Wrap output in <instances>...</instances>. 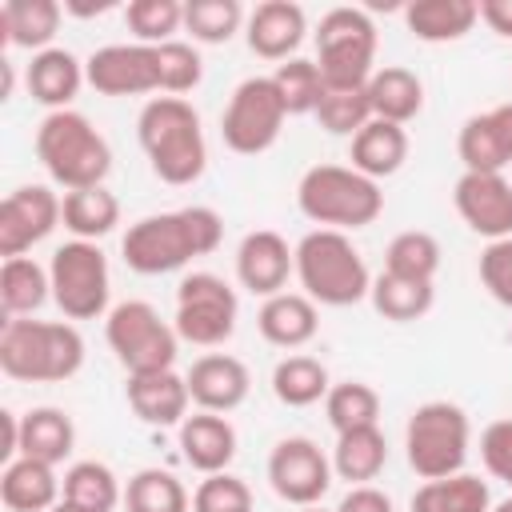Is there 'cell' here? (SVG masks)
Instances as JSON below:
<instances>
[{
    "instance_id": "obj_28",
    "label": "cell",
    "mask_w": 512,
    "mask_h": 512,
    "mask_svg": "<svg viewBox=\"0 0 512 512\" xmlns=\"http://www.w3.org/2000/svg\"><path fill=\"white\" fill-rule=\"evenodd\" d=\"M76 448V424L64 408H52V404H40V408H28L20 416V456L28 460H44V464H64Z\"/></svg>"
},
{
    "instance_id": "obj_19",
    "label": "cell",
    "mask_w": 512,
    "mask_h": 512,
    "mask_svg": "<svg viewBox=\"0 0 512 512\" xmlns=\"http://www.w3.org/2000/svg\"><path fill=\"white\" fill-rule=\"evenodd\" d=\"M304 32H308V16L292 0H264L248 12V24H244L248 48L260 60H280V64L296 56V48L304 44Z\"/></svg>"
},
{
    "instance_id": "obj_9",
    "label": "cell",
    "mask_w": 512,
    "mask_h": 512,
    "mask_svg": "<svg viewBox=\"0 0 512 512\" xmlns=\"http://www.w3.org/2000/svg\"><path fill=\"white\" fill-rule=\"evenodd\" d=\"M104 340L128 376L172 368L180 348L176 328L148 300H120L104 320Z\"/></svg>"
},
{
    "instance_id": "obj_26",
    "label": "cell",
    "mask_w": 512,
    "mask_h": 512,
    "mask_svg": "<svg viewBox=\"0 0 512 512\" xmlns=\"http://www.w3.org/2000/svg\"><path fill=\"white\" fill-rule=\"evenodd\" d=\"M64 8L56 0H4L0 4V36L8 48H28L32 56L52 48L60 32Z\"/></svg>"
},
{
    "instance_id": "obj_40",
    "label": "cell",
    "mask_w": 512,
    "mask_h": 512,
    "mask_svg": "<svg viewBox=\"0 0 512 512\" xmlns=\"http://www.w3.org/2000/svg\"><path fill=\"white\" fill-rule=\"evenodd\" d=\"M248 24L240 0H188L184 4V32L196 44H228Z\"/></svg>"
},
{
    "instance_id": "obj_24",
    "label": "cell",
    "mask_w": 512,
    "mask_h": 512,
    "mask_svg": "<svg viewBox=\"0 0 512 512\" xmlns=\"http://www.w3.org/2000/svg\"><path fill=\"white\" fill-rule=\"evenodd\" d=\"M64 496V480L52 464L16 456L0 472V500L8 512H52Z\"/></svg>"
},
{
    "instance_id": "obj_33",
    "label": "cell",
    "mask_w": 512,
    "mask_h": 512,
    "mask_svg": "<svg viewBox=\"0 0 512 512\" xmlns=\"http://www.w3.org/2000/svg\"><path fill=\"white\" fill-rule=\"evenodd\" d=\"M372 308L392 320V324H412L420 316L432 312L436 304V284L428 280H404V276H392V272H380L372 276V292H368Z\"/></svg>"
},
{
    "instance_id": "obj_2",
    "label": "cell",
    "mask_w": 512,
    "mask_h": 512,
    "mask_svg": "<svg viewBox=\"0 0 512 512\" xmlns=\"http://www.w3.org/2000/svg\"><path fill=\"white\" fill-rule=\"evenodd\" d=\"M136 140L148 156V168L172 188L196 184L208 168L200 112L184 96H152L136 116Z\"/></svg>"
},
{
    "instance_id": "obj_6",
    "label": "cell",
    "mask_w": 512,
    "mask_h": 512,
    "mask_svg": "<svg viewBox=\"0 0 512 512\" xmlns=\"http://www.w3.org/2000/svg\"><path fill=\"white\" fill-rule=\"evenodd\" d=\"M296 208L320 228L356 232L384 212V192L352 164H312L296 184Z\"/></svg>"
},
{
    "instance_id": "obj_3",
    "label": "cell",
    "mask_w": 512,
    "mask_h": 512,
    "mask_svg": "<svg viewBox=\"0 0 512 512\" xmlns=\"http://www.w3.org/2000/svg\"><path fill=\"white\" fill-rule=\"evenodd\" d=\"M84 368V336L68 320H4L0 372L20 384H60Z\"/></svg>"
},
{
    "instance_id": "obj_55",
    "label": "cell",
    "mask_w": 512,
    "mask_h": 512,
    "mask_svg": "<svg viewBox=\"0 0 512 512\" xmlns=\"http://www.w3.org/2000/svg\"><path fill=\"white\" fill-rule=\"evenodd\" d=\"M300 512H324V508H320V504H312V508H300Z\"/></svg>"
},
{
    "instance_id": "obj_47",
    "label": "cell",
    "mask_w": 512,
    "mask_h": 512,
    "mask_svg": "<svg viewBox=\"0 0 512 512\" xmlns=\"http://www.w3.org/2000/svg\"><path fill=\"white\" fill-rule=\"evenodd\" d=\"M480 284L496 304L512 308V236L488 240V248L480 252Z\"/></svg>"
},
{
    "instance_id": "obj_23",
    "label": "cell",
    "mask_w": 512,
    "mask_h": 512,
    "mask_svg": "<svg viewBox=\"0 0 512 512\" xmlns=\"http://www.w3.org/2000/svg\"><path fill=\"white\" fill-rule=\"evenodd\" d=\"M256 328L272 348H304L316 332H320V312L316 300H308L304 292H276L260 304L256 312Z\"/></svg>"
},
{
    "instance_id": "obj_41",
    "label": "cell",
    "mask_w": 512,
    "mask_h": 512,
    "mask_svg": "<svg viewBox=\"0 0 512 512\" xmlns=\"http://www.w3.org/2000/svg\"><path fill=\"white\" fill-rule=\"evenodd\" d=\"M272 84H276L288 116H312L316 104H320V96H324V88H328L324 76H320V68H316V60H304V56H292V60L276 64Z\"/></svg>"
},
{
    "instance_id": "obj_53",
    "label": "cell",
    "mask_w": 512,
    "mask_h": 512,
    "mask_svg": "<svg viewBox=\"0 0 512 512\" xmlns=\"http://www.w3.org/2000/svg\"><path fill=\"white\" fill-rule=\"evenodd\" d=\"M488 512H512V496H508V500H500V504H492Z\"/></svg>"
},
{
    "instance_id": "obj_31",
    "label": "cell",
    "mask_w": 512,
    "mask_h": 512,
    "mask_svg": "<svg viewBox=\"0 0 512 512\" xmlns=\"http://www.w3.org/2000/svg\"><path fill=\"white\" fill-rule=\"evenodd\" d=\"M488 508H492V492L472 472L424 480L408 500V512H488Z\"/></svg>"
},
{
    "instance_id": "obj_49",
    "label": "cell",
    "mask_w": 512,
    "mask_h": 512,
    "mask_svg": "<svg viewBox=\"0 0 512 512\" xmlns=\"http://www.w3.org/2000/svg\"><path fill=\"white\" fill-rule=\"evenodd\" d=\"M336 512H392V500H388V492H380L372 484H356V488L344 492Z\"/></svg>"
},
{
    "instance_id": "obj_17",
    "label": "cell",
    "mask_w": 512,
    "mask_h": 512,
    "mask_svg": "<svg viewBox=\"0 0 512 512\" xmlns=\"http://www.w3.org/2000/svg\"><path fill=\"white\" fill-rule=\"evenodd\" d=\"M188 380V396L196 404V412H236L248 392H252V376H248V364L240 356H228V352H204L200 360H192V368L184 372Z\"/></svg>"
},
{
    "instance_id": "obj_42",
    "label": "cell",
    "mask_w": 512,
    "mask_h": 512,
    "mask_svg": "<svg viewBox=\"0 0 512 512\" xmlns=\"http://www.w3.org/2000/svg\"><path fill=\"white\" fill-rule=\"evenodd\" d=\"M456 152H460L464 172H504V168H512L488 112H476V116H468V120L460 124Z\"/></svg>"
},
{
    "instance_id": "obj_34",
    "label": "cell",
    "mask_w": 512,
    "mask_h": 512,
    "mask_svg": "<svg viewBox=\"0 0 512 512\" xmlns=\"http://www.w3.org/2000/svg\"><path fill=\"white\" fill-rule=\"evenodd\" d=\"M328 388H332L328 368L316 356L292 352L272 368V396L284 408H312V404H320L328 396Z\"/></svg>"
},
{
    "instance_id": "obj_39",
    "label": "cell",
    "mask_w": 512,
    "mask_h": 512,
    "mask_svg": "<svg viewBox=\"0 0 512 512\" xmlns=\"http://www.w3.org/2000/svg\"><path fill=\"white\" fill-rule=\"evenodd\" d=\"M128 512H188V488L164 468H140L124 488Z\"/></svg>"
},
{
    "instance_id": "obj_16",
    "label": "cell",
    "mask_w": 512,
    "mask_h": 512,
    "mask_svg": "<svg viewBox=\"0 0 512 512\" xmlns=\"http://www.w3.org/2000/svg\"><path fill=\"white\" fill-rule=\"evenodd\" d=\"M452 204L476 236L484 240L512 236V180L504 172H460L452 188Z\"/></svg>"
},
{
    "instance_id": "obj_45",
    "label": "cell",
    "mask_w": 512,
    "mask_h": 512,
    "mask_svg": "<svg viewBox=\"0 0 512 512\" xmlns=\"http://www.w3.org/2000/svg\"><path fill=\"white\" fill-rule=\"evenodd\" d=\"M156 56H160V96H184L204 80V60L192 44L168 40L156 44Z\"/></svg>"
},
{
    "instance_id": "obj_50",
    "label": "cell",
    "mask_w": 512,
    "mask_h": 512,
    "mask_svg": "<svg viewBox=\"0 0 512 512\" xmlns=\"http://www.w3.org/2000/svg\"><path fill=\"white\" fill-rule=\"evenodd\" d=\"M480 20L500 40H512V0H480Z\"/></svg>"
},
{
    "instance_id": "obj_22",
    "label": "cell",
    "mask_w": 512,
    "mask_h": 512,
    "mask_svg": "<svg viewBox=\"0 0 512 512\" xmlns=\"http://www.w3.org/2000/svg\"><path fill=\"white\" fill-rule=\"evenodd\" d=\"M24 84H28V96L36 104H44L48 112H64L76 100L80 84H88V72H84L76 52L52 44V48L32 56V64L24 68Z\"/></svg>"
},
{
    "instance_id": "obj_20",
    "label": "cell",
    "mask_w": 512,
    "mask_h": 512,
    "mask_svg": "<svg viewBox=\"0 0 512 512\" xmlns=\"http://www.w3.org/2000/svg\"><path fill=\"white\" fill-rule=\"evenodd\" d=\"M124 396H128V408L136 412V420H144L152 428H180L188 416V404H192L188 380L176 368L128 376Z\"/></svg>"
},
{
    "instance_id": "obj_18",
    "label": "cell",
    "mask_w": 512,
    "mask_h": 512,
    "mask_svg": "<svg viewBox=\"0 0 512 512\" xmlns=\"http://www.w3.org/2000/svg\"><path fill=\"white\" fill-rule=\"evenodd\" d=\"M296 272V248H288V240L272 228H256L240 240L236 248V280L240 288H248L252 296H276L284 292L288 276Z\"/></svg>"
},
{
    "instance_id": "obj_5",
    "label": "cell",
    "mask_w": 512,
    "mask_h": 512,
    "mask_svg": "<svg viewBox=\"0 0 512 512\" xmlns=\"http://www.w3.org/2000/svg\"><path fill=\"white\" fill-rule=\"evenodd\" d=\"M36 156L44 172L64 188H100L112 172V148L108 140L92 128V120L76 108L48 112L36 128Z\"/></svg>"
},
{
    "instance_id": "obj_13",
    "label": "cell",
    "mask_w": 512,
    "mask_h": 512,
    "mask_svg": "<svg viewBox=\"0 0 512 512\" xmlns=\"http://www.w3.org/2000/svg\"><path fill=\"white\" fill-rule=\"evenodd\" d=\"M332 476H336L332 460L308 436H284L268 452V484L284 504H296V508L320 504L324 492L332 488Z\"/></svg>"
},
{
    "instance_id": "obj_54",
    "label": "cell",
    "mask_w": 512,
    "mask_h": 512,
    "mask_svg": "<svg viewBox=\"0 0 512 512\" xmlns=\"http://www.w3.org/2000/svg\"><path fill=\"white\" fill-rule=\"evenodd\" d=\"M52 512H80V508H72V504H64V500H60V504H56Z\"/></svg>"
},
{
    "instance_id": "obj_32",
    "label": "cell",
    "mask_w": 512,
    "mask_h": 512,
    "mask_svg": "<svg viewBox=\"0 0 512 512\" xmlns=\"http://www.w3.org/2000/svg\"><path fill=\"white\" fill-rule=\"evenodd\" d=\"M44 300H52V280L44 264H36L32 256H12L0 264V308L8 312V320L40 312Z\"/></svg>"
},
{
    "instance_id": "obj_7",
    "label": "cell",
    "mask_w": 512,
    "mask_h": 512,
    "mask_svg": "<svg viewBox=\"0 0 512 512\" xmlns=\"http://www.w3.org/2000/svg\"><path fill=\"white\" fill-rule=\"evenodd\" d=\"M468 448H472V424L468 412L452 400H424L404 424L408 468L420 480H444L464 472Z\"/></svg>"
},
{
    "instance_id": "obj_48",
    "label": "cell",
    "mask_w": 512,
    "mask_h": 512,
    "mask_svg": "<svg viewBox=\"0 0 512 512\" xmlns=\"http://www.w3.org/2000/svg\"><path fill=\"white\" fill-rule=\"evenodd\" d=\"M480 460H484L488 476H496L512 488V420H492L480 432Z\"/></svg>"
},
{
    "instance_id": "obj_15",
    "label": "cell",
    "mask_w": 512,
    "mask_h": 512,
    "mask_svg": "<svg viewBox=\"0 0 512 512\" xmlns=\"http://www.w3.org/2000/svg\"><path fill=\"white\" fill-rule=\"evenodd\" d=\"M88 84L100 96H148L160 92L156 44H104L84 60Z\"/></svg>"
},
{
    "instance_id": "obj_27",
    "label": "cell",
    "mask_w": 512,
    "mask_h": 512,
    "mask_svg": "<svg viewBox=\"0 0 512 512\" xmlns=\"http://www.w3.org/2000/svg\"><path fill=\"white\" fill-rule=\"evenodd\" d=\"M368 104H372V120H388L404 128L424 108V80L404 64H384L368 80Z\"/></svg>"
},
{
    "instance_id": "obj_10",
    "label": "cell",
    "mask_w": 512,
    "mask_h": 512,
    "mask_svg": "<svg viewBox=\"0 0 512 512\" xmlns=\"http://www.w3.org/2000/svg\"><path fill=\"white\" fill-rule=\"evenodd\" d=\"M48 280H52V300L68 320H96L108 316V296H112V272L108 256L92 240H68L52 252L48 260Z\"/></svg>"
},
{
    "instance_id": "obj_35",
    "label": "cell",
    "mask_w": 512,
    "mask_h": 512,
    "mask_svg": "<svg viewBox=\"0 0 512 512\" xmlns=\"http://www.w3.org/2000/svg\"><path fill=\"white\" fill-rule=\"evenodd\" d=\"M60 500L80 508V512H112L124 500V488L104 460H76L64 472V496Z\"/></svg>"
},
{
    "instance_id": "obj_51",
    "label": "cell",
    "mask_w": 512,
    "mask_h": 512,
    "mask_svg": "<svg viewBox=\"0 0 512 512\" xmlns=\"http://www.w3.org/2000/svg\"><path fill=\"white\" fill-rule=\"evenodd\" d=\"M488 116H492V128H496V136H500V144H504V156H508V164H512V100L488 108Z\"/></svg>"
},
{
    "instance_id": "obj_14",
    "label": "cell",
    "mask_w": 512,
    "mask_h": 512,
    "mask_svg": "<svg viewBox=\"0 0 512 512\" xmlns=\"http://www.w3.org/2000/svg\"><path fill=\"white\" fill-rule=\"evenodd\" d=\"M64 224V200L48 184H20L0 204V256H28Z\"/></svg>"
},
{
    "instance_id": "obj_30",
    "label": "cell",
    "mask_w": 512,
    "mask_h": 512,
    "mask_svg": "<svg viewBox=\"0 0 512 512\" xmlns=\"http://www.w3.org/2000/svg\"><path fill=\"white\" fill-rule=\"evenodd\" d=\"M388 464V440L376 428H352V432H340L336 436V448H332V472L340 480H348L352 488L356 484H372Z\"/></svg>"
},
{
    "instance_id": "obj_52",
    "label": "cell",
    "mask_w": 512,
    "mask_h": 512,
    "mask_svg": "<svg viewBox=\"0 0 512 512\" xmlns=\"http://www.w3.org/2000/svg\"><path fill=\"white\" fill-rule=\"evenodd\" d=\"M64 8H68V12H76V16H100V12H108V8H112V0H96V4H76V0H68Z\"/></svg>"
},
{
    "instance_id": "obj_43",
    "label": "cell",
    "mask_w": 512,
    "mask_h": 512,
    "mask_svg": "<svg viewBox=\"0 0 512 512\" xmlns=\"http://www.w3.org/2000/svg\"><path fill=\"white\" fill-rule=\"evenodd\" d=\"M124 24L136 36V44H168L184 28V4L180 0H128Z\"/></svg>"
},
{
    "instance_id": "obj_12",
    "label": "cell",
    "mask_w": 512,
    "mask_h": 512,
    "mask_svg": "<svg viewBox=\"0 0 512 512\" xmlns=\"http://www.w3.org/2000/svg\"><path fill=\"white\" fill-rule=\"evenodd\" d=\"M284 120H288V108H284L272 76H248L236 84V92L220 116V136L236 156H260L280 140Z\"/></svg>"
},
{
    "instance_id": "obj_44",
    "label": "cell",
    "mask_w": 512,
    "mask_h": 512,
    "mask_svg": "<svg viewBox=\"0 0 512 512\" xmlns=\"http://www.w3.org/2000/svg\"><path fill=\"white\" fill-rule=\"evenodd\" d=\"M324 132L332 136H356L368 120H372V104H368V84L364 88H324L316 112Z\"/></svg>"
},
{
    "instance_id": "obj_46",
    "label": "cell",
    "mask_w": 512,
    "mask_h": 512,
    "mask_svg": "<svg viewBox=\"0 0 512 512\" xmlns=\"http://www.w3.org/2000/svg\"><path fill=\"white\" fill-rule=\"evenodd\" d=\"M192 512H252V488L232 472H212L196 484Z\"/></svg>"
},
{
    "instance_id": "obj_37",
    "label": "cell",
    "mask_w": 512,
    "mask_h": 512,
    "mask_svg": "<svg viewBox=\"0 0 512 512\" xmlns=\"http://www.w3.org/2000/svg\"><path fill=\"white\" fill-rule=\"evenodd\" d=\"M384 272L432 284L436 272H440V240L432 232H420V228L396 232L388 240V248H384Z\"/></svg>"
},
{
    "instance_id": "obj_8",
    "label": "cell",
    "mask_w": 512,
    "mask_h": 512,
    "mask_svg": "<svg viewBox=\"0 0 512 512\" xmlns=\"http://www.w3.org/2000/svg\"><path fill=\"white\" fill-rule=\"evenodd\" d=\"M376 64V24L364 8H328L316 28V68L328 88H364Z\"/></svg>"
},
{
    "instance_id": "obj_38",
    "label": "cell",
    "mask_w": 512,
    "mask_h": 512,
    "mask_svg": "<svg viewBox=\"0 0 512 512\" xmlns=\"http://www.w3.org/2000/svg\"><path fill=\"white\" fill-rule=\"evenodd\" d=\"M324 416L328 424L340 432H352V428H376L380 420V392L364 380H344V384H332L328 396H324Z\"/></svg>"
},
{
    "instance_id": "obj_25",
    "label": "cell",
    "mask_w": 512,
    "mask_h": 512,
    "mask_svg": "<svg viewBox=\"0 0 512 512\" xmlns=\"http://www.w3.org/2000/svg\"><path fill=\"white\" fill-rule=\"evenodd\" d=\"M480 20V0H412L404 8V24L424 44L464 40Z\"/></svg>"
},
{
    "instance_id": "obj_4",
    "label": "cell",
    "mask_w": 512,
    "mask_h": 512,
    "mask_svg": "<svg viewBox=\"0 0 512 512\" xmlns=\"http://www.w3.org/2000/svg\"><path fill=\"white\" fill-rule=\"evenodd\" d=\"M296 280L304 296L324 308H352L372 292V272L360 248L348 240V232H332V228H312L308 236H300Z\"/></svg>"
},
{
    "instance_id": "obj_29",
    "label": "cell",
    "mask_w": 512,
    "mask_h": 512,
    "mask_svg": "<svg viewBox=\"0 0 512 512\" xmlns=\"http://www.w3.org/2000/svg\"><path fill=\"white\" fill-rule=\"evenodd\" d=\"M352 168L364 172L368 180H384V176H396L408 160V132L400 124H388V120H368L356 136H352Z\"/></svg>"
},
{
    "instance_id": "obj_36",
    "label": "cell",
    "mask_w": 512,
    "mask_h": 512,
    "mask_svg": "<svg viewBox=\"0 0 512 512\" xmlns=\"http://www.w3.org/2000/svg\"><path fill=\"white\" fill-rule=\"evenodd\" d=\"M120 224V200L100 184V188H76L64 192V228L72 240H104Z\"/></svg>"
},
{
    "instance_id": "obj_21",
    "label": "cell",
    "mask_w": 512,
    "mask_h": 512,
    "mask_svg": "<svg viewBox=\"0 0 512 512\" xmlns=\"http://www.w3.org/2000/svg\"><path fill=\"white\" fill-rule=\"evenodd\" d=\"M180 440V456L188 468H196L200 476L212 472H228V464L236 460V428L228 416L220 412H192L184 416V424L176 428Z\"/></svg>"
},
{
    "instance_id": "obj_11",
    "label": "cell",
    "mask_w": 512,
    "mask_h": 512,
    "mask_svg": "<svg viewBox=\"0 0 512 512\" xmlns=\"http://www.w3.org/2000/svg\"><path fill=\"white\" fill-rule=\"evenodd\" d=\"M236 316H240V300H236V288L224 276H216V272H188L180 280L172 328H176V336L184 344L220 348L224 340H232Z\"/></svg>"
},
{
    "instance_id": "obj_1",
    "label": "cell",
    "mask_w": 512,
    "mask_h": 512,
    "mask_svg": "<svg viewBox=\"0 0 512 512\" xmlns=\"http://www.w3.org/2000/svg\"><path fill=\"white\" fill-rule=\"evenodd\" d=\"M224 240V216L208 204H188L176 212H152L128 224L120 256L140 276H168L196 256L216 252Z\"/></svg>"
}]
</instances>
